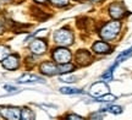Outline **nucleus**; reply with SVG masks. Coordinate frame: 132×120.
Listing matches in <instances>:
<instances>
[{"instance_id":"1","label":"nucleus","mask_w":132,"mask_h":120,"mask_svg":"<svg viewBox=\"0 0 132 120\" xmlns=\"http://www.w3.org/2000/svg\"><path fill=\"white\" fill-rule=\"evenodd\" d=\"M120 31H121V22L118 20H113V21H109L106 23H104L99 28L98 34L102 38V41L113 42L118 38V36L120 34Z\"/></svg>"},{"instance_id":"2","label":"nucleus","mask_w":132,"mask_h":120,"mask_svg":"<svg viewBox=\"0 0 132 120\" xmlns=\"http://www.w3.org/2000/svg\"><path fill=\"white\" fill-rule=\"evenodd\" d=\"M53 41L57 47H70L75 42V34L69 28H60L54 32Z\"/></svg>"},{"instance_id":"3","label":"nucleus","mask_w":132,"mask_h":120,"mask_svg":"<svg viewBox=\"0 0 132 120\" xmlns=\"http://www.w3.org/2000/svg\"><path fill=\"white\" fill-rule=\"evenodd\" d=\"M72 57L73 55L67 47H56L52 50V60L57 65L71 62Z\"/></svg>"},{"instance_id":"4","label":"nucleus","mask_w":132,"mask_h":120,"mask_svg":"<svg viewBox=\"0 0 132 120\" xmlns=\"http://www.w3.org/2000/svg\"><path fill=\"white\" fill-rule=\"evenodd\" d=\"M28 49L33 55H43L48 52V42L42 38H34L31 41Z\"/></svg>"},{"instance_id":"5","label":"nucleus","mask_w":132,"mask_h":120,"mask_svg":"<svg viewBox=\"0 0 132 120\" xmlns=\"http://www.w3.org/2000/svg\"><path fill=\"white\" fill-rule=\"evenodd\" d=\"M108 12L110 15V17L114 20H121L122 17L126 16L127 14V11L125 9V6H123L122 3H120V1H114L111 4L109 5L108 7Z\"/></svg>"},{"instance_id":"6","label":"nucleus","mask_w":132,"mask_h":120,"mask_svg":"<svg viewBox=\"0 0 132 120\" xmlns=\"http://www.w3.org/2000/svg\"><path fill=\"white\" fill-rule=\"evenodd\" d=\"M1 65L7 71H15L21 66V57L19 54L10 53L6 58L1 61Z\"/></svg>"},{"instance_id":"7","label":"nucleus","mask_w":132,"mask_h":120,"mask_svg":"<svg viewBox=\"0 0 132 120\" xmlns=\"http://www.w3.org/2000/svg\"><path fill=\"white\" fill-rule=\"evenodd\" d=\"M92 61H93V57L87 49H78L76 52L75 54L76 66H87Z\"/></svg>"},{"instance_id":"8","label":"nucleus","mask_w":132,"mask_h":120,"mask_svg":"<svg viewBox=\"0 0 132 120\" xmlns=\"http://www.w3.org/2000/svg\"><path fill=\"white\" fill-rule=\"evenodd\" d=\"M0 115L5 120H20L21 109L19 107H0Z\"/></svg>"},{"instance_id":"9","label":"nucleus","mask_w":132,"mask_h":120,"mask_svg":"<svg viewBox=\"0 0 132 120\" xmlns=\"http://www.w3.org/2000/svg\"><path fill=\"white\" fill-rule=\"evenodd\" d=\"M39 71L45 76H55L59 75V69H57V64L53 61V60H45L39 64Z\"/></svg>"},{"instance_id":"10","label":"nucleus","mask_w":132,"mask_h":120,"mask_svg":"<svg viewBox=\"0 0 132 120\" xmlns=\"http://www.w3.org/2000/svg\"><path fill=\"white\" fill-rule=\"evenodd\" d=\"M92 52L97 55H106L113 52V47L105 41H97L92 44Z\"/></svg>"},{"instance_id":"11","label":"nucleus","mask_w":132,"mask_h":120,"mask_svg":"<svg viewBox=\"0 0 132 120\" xmlns=\"http://www.w3.org/2000/svg\"><path fill=\"white\" fill-rule=\"evenodd\" d=\"M108 93H109V87L104 81L95 82V83H93V85L90 86L89 94L92 97L99 98V97L104 96V94H108Z\"/></svg>"},{"instance_id":"12","label":"nucleus","mask_w":132,"mask_h":120,"mask_svg":"<svg viewBox=\"0 0 132 120\" xmlns=\"http://www.w3.org/2000/svg\"><path fill=\"white\" fill-rule=\"evenodd\" d=\"M17 82L19 83H43L44 80H43L42 77L34 75V74H23L17 80Z\"/></svg>"},{"instance_id":"13","label":"nucleus","mask_w":132,"mask_h":120,"mask_svg":"<svg viewBox=\"0 0 132 120\" xmlns=\"http://www.w3.org/2000/svg\"><path fill=\"white\" fill-rule=\"evenodd\" d=\"M36 118V114H34V111L28 108V107H24L21 109V118L20 120H34Z\"/></svg>"},{"instance_id":"14","label":"nucleus","mask_w":132,"mask_h":120,"mask_svg":"<svg viewBox=\"0 0 132 120\" xmlns=\"http://www.w3.org/2000/svg\"><path fill=\"white\" fill-rule=\"evenodd\" d=\"M60 92L62 94H78V93H82V90L73 88V87H61Z\"/></svg>"},{"instance_id":"15","label":"nucleus","mask_w":132,"mask_h":120,"mask_svg":"<svg viewBox=\"0 0 132 120\" xmlns=\"http://www.w3.org/2000/svg\"><path fill=\"white\" fill-rule=\"evenodd\" d=\"M122 107L120 106H109L106 108H103L102 111H109V113H113V114H121L122 113Z\"/></svg>"},{"instance_id":"16","label":"nucleus","mask_w":132,"mask_h":120,"mask_svg":"<svg viewBox=\"0 0 132 120\" xmlns=\"http://www.w3.org/2000/svg\"><path fill=\"white\" fill-rule=\"evenodd\" d=\"M11 53V50L7 45H4V44H0V62L3 61L9 54Z\"/></svg>"},{"instance_id":"17","label":"nucleus","mask_w":132,"mask_h":120,"mask_svg":"<svg viewBox=\"0 0 132 120\" xmlns=\"http://www.w3.org/2000/svg\"><path fill=\"white\" fill-rule=\"evenodd\" d=\"M49 1H50V4L56 7H65L70 3V0H49Z\"/></svg>"},{"instance_id":"18","label":"nucleus","mask_w":132,"mask_h":120,"mask_svg":"<svg viewBox=\"0 0 132 120\" xmlns=\"http://www.w3.org/2000/svg\"><path fill=\"white\" fill-rule=\"evenodd\" d=\"M116 99V97L113 96V94H110V93H108V94H104V96L99 97V98H97V102H113Z\"/></svg>"},{"instance_id":"19","label":"nucleus","mask_w":132,"mask_h":120,"mask_svg":"<svg viewBox=\"0 0 132 120\" xmlns=\"http://www.w3.org/2000/svg\"><path fill=\"white\" fill-rule=\"evenodd\" d=\"M88 120H103V111H95L88 116Z\"/></svg>"},{"instance_id":"20","label":"nucleus","mask_w":132,"mask_h":120,"mask_svg":"<svg viewBox=\"0 0 132 120\" xmlns=\"http://www.w3.org/2000/svg\"><path fill=\"white\" fill-rule=\"evenodd\" d=\"M65 120H87L85 118H82V116L77 115V114H73V113H71V114H67L65 116Z\"/></svg>"},{"instance_id":"21","label":"nucleus","mask_w":132,"mask_h":120,"mask_svg":"<svg viewBox=\"0 0 132 120\" xmlns=\"http://www.w3.org/2000/svg\"><path fill=\"white\" fill-rule=\"evenodd\" d=\"M60 80H61V81H65V82H73V81H76V78H73V77H67V76L60 77Z\"/></svg>"},{"instance_id":"22","label":"nucleus","mask_w":132,"mask_h":120,"mask_svg":"<svg viewBox=\"0 0 132 120\" xmlns=\"http://www.w3.org/2000/svg\"><path fill=\"white\" fill-rule=\"evenodd\" d=\"M4 31H5V26H4V22H3V21L0 20V34L3 33Z\"/></svg>"},{"instance_id":"23","label":"nucleus","mask_w":132,"mask_h":120,"mask_svg":"<svg viewBox=\"0 0 132 120\" xmlns=\"http://www.w3.org/2000/svg\"><path fill=\"white\" fill-rule=\"evenodd\" d=\"M14 0H0L1 4H9V3H12Z\"/></svg>"},{"instance_id":"24","label":"nucleus","mask_w":132,"mask_h":120,"mask_svg":"<svg viewBox=\"0 0 132 120\" xmlns=\"http://www.w3.org/2000/svg\"><path fill=\"white\" fill-rule=\"evenodd\" d=\"M34 3H38V4H44V3H47V0H33Z\"/></svg>"},{"instance_id":"25","label":"nucleus","mask_w":132,"mask_h":120,"mask_svg":"<svg viewBox=\"0 0 132 120\" xmlns=\"http://www.w3.org/2000/svg\"><path fill=\"white\" fill-rule=\"evenodd\" d=\"M90 3H93V4H95V3H100L102 0H89Z\"/></svg>"}]
</instances>
